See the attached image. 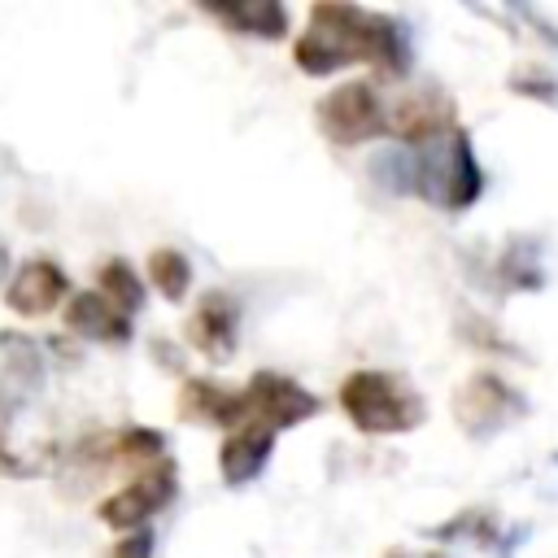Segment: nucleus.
<instances>
[{
    "mask_svg": "<svg viewBox=\"0 0 558 558\" xmlns=\"http://www.w3.org/2000/svg\"><path fill=\"white\" fill-rule=\"evenodd\" d=\"M275 436H279V432H270L266 423H240V427L222 440V449H218V471H222L227 488H244V484H253V480L266 471L270 449H275Z\"/></svg>",
    "mask_w": 558,
    "mask_h": 558,
    "instance_id": "obj_11",
    "label": "nucleus"
},
{
    "mask_svg": "<svg viewBox=\"0 0 558 558\" xmlns=\"http://www.w3.org/2000/svg\"><path fill=\"white\" fill-rule=\"evenodd\" d=\"M96 279H100V288H96V292H100L105 301H113L126 318L144 310V283L135 279V270H131L122 257H109V262L96 270Z\"/></svg>",
    "mask_w": 558,
    "mask_h": 558,
    "instance_id": "obj_16",
    "label": "nucleus"
},
{
    "mask_svg": "<svg viewBox=\"0 0 558 558\" xmlns=\"http://www.w3.org/2000/svg\"><path fill=\"white\" fill-rule=\"evenodd\" d=\"M70 296V279L52 257H31L13 270L9 288H4V305L17 318H44L52 314L61 301Z\"/></svg>",
    "mask_w": 558,
    "mask_h": 558,
    "instance_id": "obj_8",
    "label": "nucleus"
},
{
    "mask_svg": "<svg viewBox=\"0 0 558 558\" xmlns=\"http://www.w3.org/2000/svg\"><path fill=\"white\" fill-rule=\"evenodd\" d=\"M44 379V362L26 336H0V405H17Z\"/></svg>",
    "mask_w": 558,
    "mask_h": 558,
    "instance_id": "obj_14",
    "label": "nucleus"
},
{
    "mask_svg": "<svg viewBox=\"0 0 558 558\" xmlns=\"http://www.w3.org/2000/svg\"><path fill=\"white\" fill-rule=\"evenodd\" d=\"M344 418L366 436H397L423 423V401L388 371H353L336 392Z\"/></svg>",
    "mask_w": 558,
    "mask_h": 558,
    "instance_id": "obj_3",
    "label": "nucleus"
},
{
    "mask_svg": "<svg viewBox=\"0 0 558 558\" xmlns=\"http://www.w3.org/2000/svg\"><path fill=\"white\" fill-rule=\"evenodd\" d=\"M179 414L196 418V423H214V427H240L244 423V397L227 392L214 379H187L179 388Z\"/></svg>",
    "mask_w": 558,
    "mask_h": 558,
    "instance_id": "obj_13",
    "label": "nucleus"
},
{
    "mask_svg": "<svg viewBox=\"0 0 558 558\" xmlns=\"http://www.w3.org/2000/svg\"><path fill=\"white\" fill-rule=\"evenodd\" d=\"M113 558H153V532L140 527V532H126L113 549Z\"/></svg>",
    "mask_w": 558,
    "mask_h": 558,
    "instance_id": "obj_18",
    "label": "nucleus"
},
{
    "mask_svg": "<svg viewBox=\"0 0 558 558\" xmlns=\"http://www.w3.org/2000/svg\"><path fill=\"white\" fill-rule=\"evenodd\" d=\"M240 397H244V423H266L270 432L296 427V423L318 414V397L310 388H301L296 379L275 375V371L253 375Z\"/></svg>",
    "mask_w": 558,
    "mask_h": 558,
    "instance_id": "obj_6",
    "label": "nucleus"
},
{
    "mask_svg": "<svg viewBox=\"0 0 558 558\" xmlns=\"http://www.w3.org/2000/svg\"><path fill=\"white\" fill-rule=\"evenodd\" d=\"M174 488H179V480H174V462L161 458V462L144 466L126 488L109 493V497L96 506V514H100V523H109L113 532L126 536V532L148 527V519L174 501Z\"/></svg>",
    "mask_w": 558,
    "mask_h": 558,
    "instance_id": "obj_5",
    "label": "nucleus"
},
{
    "mask_svg": "<svg viewBox=\"0 0 558 558\" xmlns=\"http://www.w3.org/2000/svg\"><path fill=\"white\" fill-rule=\"evenodd\" d=\"M205 13H214L218 22H227L231 31L248 35V39H279L288 35V9L279 0H240V4H205Z\"/></svg>",
    "mask_w": 558,
    "mask_h": 558,
    "instance_id": "obj_15",
    "label": "nucleus"
},
{
    "mask_svg": "<svg viewBox=\"0 0 558 558\" xmlns=\"http://www.w3.org/2000/svg\"><path fill=\"white\" fill-rule=\"evenodd\" d=\"M449 126H453V113H449L445 96H436V92H414L384 113V135L401 140V148H418Z\"/></svg>",
    "mask_w": 558,
    "mask_h": 558,
    "instance_id": "obj_10",
    "label": "nucleus"
},
{
    "mask_svg": "<svg viewBox=\"0 0 558 558\" xmlns=\"http://www.w3.org/2000/svg\"><path fill=\"white\" fill-rule=\"evenodd\" d=\"M375 179L392 192H410L423 196L427 205L445 209V214H462L480 201L484 192V174L471 148V135L453 122L449 131H440L436 140L418 144V148H401V153H384L375 161Z\"/></svg>",
    "mask_w": 558,
    "mask_h": 558,
    "instance_id": "obj_2",
    "label": "nucleus"
},
{
    "mask_svg": "<svg viewBox=\"0 0 558 558\" xmlns=\"http://www.w3.org/2000/svg\"><path fill=\"white\" fill-rule=\"evenodd\" d=\"M523 410H527V401L497 375H471L453 392V414L471 436H488V432L514 423Z\"/></svg>",
    "mask_w": 558,
    "mask_h": 558,
    "instance_id": "obj_7",
    "label": "nucleus"
},
{
    "mask_svg": "<svg viewBox=\"0 0 558 558\" xmlns=\"http://www.w3.org/2000/svg\"><path fill=\"white\" fill-rule=\"evenodd\" d=\"M148 279L166 301H183L192 288V262L179 248H157L148 253Z\"/></svg>",
    "mask_w": 558,
    "mask_h": 558,
    "instance_id": "obj_17",
    "label": "nucleus"
},
{
    "mask_svg": "<svg viewBox=\"0 0 558 558\" xmlns=\"http://www.w3.org/2000/svg\"><path fill=\"white\" fill-rule=\"evenodd\" d=\"M292 61L314 78L336 74L353 61H371L384 74H405L410 52H405V31H401L397 17L371 13V9H357V4L318 0L310 9L305 31L292 44Z\"/></svg>",
    "mask_w": 558,
    "mask_h": 558,
    "instance_id": "obj_1",
    "label": "nucleus"
},
{
    "mask_svg": "<svg viewBox=\"0 0 558 558\" xmlns=\"http://www.w3.org/2000/svg\"><path fill=\"white\" fill-rule=\"evenodd\" d=\"M384 113L388 109L379 105V92L371 83L353 78L318 100V131L340 148H357L375 135H384Z\"/></svg>",
    "mask_w": 558,
    "mask_h": 558,
    "instance_id": "obj_4",
    "label": "nucleus"
},
{
    "mask_svg": "<svg viewBox=\"0 0 558 558\" xmlns=\"http://www.w3.org/2000/svg\"><path fill=\"white\" fill-rule=\"evenodd\" d=\"M388 558H445V554H388Z\"/></svg>",
    "mask_w": 558,
    "mask_h": 558,
    "instance_id": "obj_19",
    "label": "nucleus"
},
{
    "mask_svg": "<svg viewBox=\"0 0 558 558\" xmlns=\"http://www.w3.org/2000/svg\"><path fill=\"white\" fill-rule=\"evenodd\" d=\"M65 327H70L74 336L100 340V344H122V340H131V318H126L113 301H105L100 292H78V296H70V305H65Z\"/></svg>",
    "mask_w": 558,
    "mask_h": 558,
    "instance_id": "obj_12",
    "label": "nucleus"
},
{
    "mask_svg": "<svg viewBox=\"0 0 558 558\" xmlns=\"http://www.w3.org/2000/svg\"><path fill=\"white\" fill-rule=\"evenodd\" d=\"M235 331H240V305L227 296V292H205L187 318V340L196 353H205L209 362H222L231 357L235 349Z\"/></svg>",
    "mask_w": 558,
    "mask_h": 558,
    "instance_id": "obj_9",
    "label": "nucleus"
}]
</instances>
